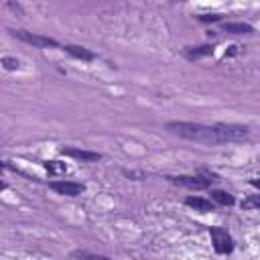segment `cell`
I'll use <instances>...</instances> for the list:
<instances>
[{"label": "cell", "instance_id": "6da1fadb", "mask_svg": "<svg viewBox=\"0 0 260 260\" xmlns=\"http://www.w3.org/2000/svg\"><path fill=\"white\" fill-rule=\"evenodd\" d=\"M171 134H177L187 140L203 142V144H221V142H236L248 136L244 126L234 124H199V122H167L165 126Z\"/></svg>", "mask_w": 260, "mask_h": 260}, {"label": "cell", "instance_id": "7a4b0ae2", "mask_svg": "<svg viewBox=\"0 0 260 260\" xmlns=\"http://www.w3.org/2000/svg\"><path fill=\"white\" fill-rule=\"evenodd\" d=\"M209 236H211L213 250L217 254H230L234 250V240H232V236H230V232L225 228L213 225V228H209Z\"/></svg>", "mask_w": 260, "mask_h": 260}, {"label": "cell", "instance_id": "3957f363", "mask_svg": "<svg viewBox=\"0 0 260 260\" xmlns=\"http://www.w3.org/2000/svg\"><path fill=\"white\" fill-rule=\"evenodd\" d=\"M12 35H14L16 39H20V41H24V43H28V45L41 47V49H45V47H59V43H57L55 39H51V37H43V35L26 32V30H12Z\"/></svg>", "mask_w": 260, "mask_h": 260}, {"label": "cell", "instance_id": "277c9868", "mask_svg": "<svg viewBox=\"0 0 260 260\" xmlns=\"http://www.w3.org/2000/svg\"><path fill=\"white\" fill-rule=\"evenodd\" d=\"M169 181L175 185L187 187V189H205L211 185V181L201 175H179V177H169Z\"/></svg>", "mask_w": 260, "mask_h": 260}, {"label": "cell", "instance_id": "5b68a950", "mask_svg": "<svg viewBox=\"0 0 260 260\" xmlns=\"http://www.w3.org/2000/svg\"><path fill=\"white\" fill-rule=\"evenodd\" d=\"M49 187L53 189V191H57L59 195H67V197H75V195H79L85 187L81 185V183H73V181H51L49 183Z\"/></svg>", "mask_w": 260, "mask_h": 260}, {"label": "cell", "instance_id": "8992f818", "mask_svg": "<svg viewBox=\"0 0 260 260\" xmlns=\"http://www.w3.org/2000/svg\"><path fill=\"white\" fill-rule=\"evenodd\" d=\"M61 154H65V156H73V158H79V160H89V162L102 158L100 152L83 150V148H73V146H63V148H61Z\"/></svg>", "mask_w": 260, "mask_h": 260}, {"label": "cell", "instance_id": "52a82bcc", "mask_svg": "<svg viewBox=\"0 0 260 260\" xmlns=\"http://www.w3.org/2000/svg\"><path fill=\"white\" fill-rule=\"evenodd\" d=\"M185 205L191 207V209H195V211H199V213H209V211H213V203H211L209 199H203V197H193V195H189V197L185 199Z\"/></svg>", "mask_w": 260, "mask_h": 260}, {"label": "cell", "instance_id": "ba28073f", "mask_svg": "<svg viewBox=\"0 0 260 260\" xmlns=\"http://www.w3.org/2000/svg\"><path fill=\"white\" fill-rule=\"evenodd\" d=\"M63 49H65L71 57H75V59H81V61H91V59H93V53L87 51L85 47H79V45H65Z\"/></svg>", "mask_w": 260, "mask_h": 260}, {"label": "cell", "instance_id": "9c48e42d", "mask_svg": "<svg viewBox=\"0 0 260 260\" xmlns=\"http://www.w3.org/2000/svg\"><path fill=\"white\" fill-rule=\"evenodd\" d=\"M221 28L225 32H232V35H248V32H254V28L246 22H223Z\"/></svg>", "mask_w": 260, "mask_h": 260}, {"label": "cell", "instance_id": "30bf717a", "mask_svg": "<svg viewBox=\"0 0 260 260\" xmlns=\"http://www.w3.org/2000/svg\"><path fill=\"white\" fill-rule=\"evenodd\" d=\"M209 55H213V47L211 45H201V47H193V49L185 51L187 59H201V57H209Z\"/></svg>", "mask_w": 260, "mask_h": 260}, {"label": "cell", "instance_id": "8fae6325", "mask_svg": "<svg viewBox=\"0 0 260 260\" xmlns=\"http://www.w3.org/2000/svg\"><path fill=\"white\" fill-rule=\"evenodd\" d=\"M211 199L215 201V203H219V205H234V195H230L228 191H211Z\"/></svg>", "mask_w": 260, "mask_h": 260}, {"label": "cell", "instance_id": "7c38bea8", "mask_svg": "<svg viewBox=\"0 0 260 260\" xmlns=\"http://www.w3.org/2000/svg\"><path fill=\"white\" fill-rule=\"evenodd\" d=\"M45 169L51 175H55V173H65L67 171V165L65 162H59V160H49V162H45Z\"/></svg>", "mask_w": 260, "mask_h": 260}, {"label": "cell", "instance_id": "4fadbf2b", "mask_svg": "<svg viewBox=\"0 0 260 260\" xmlns=\"http://www.w3.org/2000/svg\"><path fill=\"white\" fill-rule=\"evenodd\" d=\"M73 256H77L81 260H112L108 256H100V254H91V252H73Z\"/></svg>", "mask_w": 260, "mask_h": 260}, {"label": "cell", "instance_id": "5bb4252c", "mask_svg": "<svg viewBox=\"0 0 260 260\" xmlns=\"http://www.w3.org/2000/svg\"><path fill=\"white\" fill-rule=\"evenodd\" d=\"M2 67H4L6 71H14V69L20 67V63H18V59H14V57H2Z\"/></svg>", "mask_w": 260, "mask_h": 260}, {"label": "cell", "instance_id": "9a60e30c", "mask_svg": "<svg viewBox=\"0 0 260 260\" xmlns=\"http://www.w3.org/2000/svg\"><path fill=\"white\" fill-rule=\"evenodd\" d=\"M242 207H256V209H260V195H252L250 199H246L242 203Z\"/></svg>", "mask_w": 260, "mask_h": 260}, {"label": "cell", "instance_id": "2e32d148", "mask_svg": "<svg viewBox=\"0 0 260 260\" xmlns=\"http://www.w3.org/2000/svg\"><path fill=\"white\" fill-rule=\"evenodd\" d=\"M199 20L201 22H217V20H221V14H201Z\"/></svg>", "mask_w": 260, "mask_h": 260}, {"label": "cell", "instance_id": "e0dca14e", "mask_svg": "<svg viewBox=\"0 0 260 260\" xmlns=\"http://www.w3.org/2000/svg\"><path fill=\"white\" fill-rule=\"evenodd\" d=\"M238 49H240V47H236V45H234V47H230V49L225 51V55H223V57H232V55H236V53H238Z\"/></svg>", "mask_w": 260, "mask_h": 260}, {"label": "cell", "instance_id": "ac0fdd59", "mask_svg": "<svg viewBox=\"0 0 260 260\" xmlns=\"http://www.w3.org/2000/svg\"><path fill=\"white\" fill-rule=\"evenodd\" d=\"M250 185H252V187H256V189H260V179H252V181H250Z\"/></svg>", "mask_w": 260, "mask_h": 260}]
</instances>
